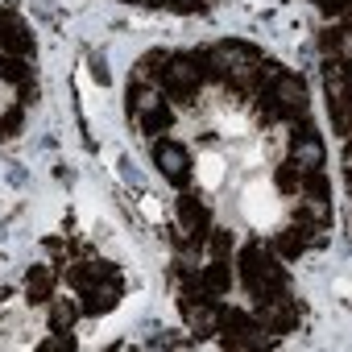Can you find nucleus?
<instances>
[{"instance_id":"nucleus-1","label":"nucleus","mask_w":352,"mask_h":352,"mask_svg":"<svg viewBox=\"0 0 352 352\" xmlns=\"http://www.w3.org/2000/svg\"><path fill=\"white\" fill-rule=\"evenodd\" d=\"M157 83L170 91L174 104L191 108V104H195V91L204 87V71H199L195 54H170L166 67H162V75H157Z\"/></svg>"},{"instance_id":"nucleus-2","label":"nucleus","mask_w":352,"mask_h":352,"mask_svg":"<svg viewBox=\"0 0 352 352\" xmlns=\"http://www.w3.org/2000/svg\"><path fill=\"white\" fill-rule=\"evenodd\" d=\"M265 331H274V336H286V331H294L298 323H302V307L282 290V294H270V298H257V315H253Z\"/></svg>"},{"instance_id":"nucleus-3","label":"nucleus","mask_w":352,"mask_h":352,"mask_svg":"<svg viewBox=\"0 0 352 352\" xmlns=\"http://www.w3.org/2000/svg\"><path fill=\"white\" fill-rule=\"evenodd\" d=\"M153 162H157V170L174 187H183V191L191 187V157H187V149L179 141H157L153 145Z\"/></svg>"},{"instance_id":"nucleus-4","label":"nucleus","mask_w":352,"mask_h":352,"mask_svg":"<svg viewBox=\"0 0 352 352\" xmlns=\"http://www.w3.org/2000/svg\"><path fill=\"white\" fill-rule=\"evenodd\" d=\"M270 96L282 104V120H286V116H290V120H302V116H307V87H302V79L278 71V75L270 79Z\"/></svg>"},{"instance_id":"nucleus-5","label":"nucleus","mask_w":352,"mask_h":352,"mask_svg":"<svg viewBox=\"0 0 352 352\" xmlns=\"http://www.w3.org/2000/svg\"><path fill=\"white\" fill-rule=\"evenodd\" d=\"M323 79H327V100H331L336 133L348 137V63H327Z\"/></svg>"},{"instance_id":"nucleus-6","label":"nucleus","mask_w":352,"mask_h":352,"mask_svg":"<svg viewBox=\"0 0 352 352\" xmlns=\"http://www.w3.org/2000/svg\"><path fill=\"white\" fill-rule=\"evenodd\" d=\"M120 290H124V282H120V270H112L104 282H96V286H87V290H83L79 315H108V311L120 302Z\"/></svg>"},{"instance_id":"nucleus-7","label":"nucleus","mask_w":352,"mask_h":352,"mask_svg":"<svg viewBox=\"0 0 352 352\" xmlns=\"http://www.w3.org/2000/svg\"><path fill=\"white\" fill-rule=\"evenodd\" d=\"M179 307H183L195 336H204V340L220 336V302L216 298H179Z\"/></svg>"},{"instance_id":"nucleus-8","label":"nucleus","mask_w":352,"mask_h":352,"mask_svg":"<svg viewBox=\"0 0 352 352\" xmlns=\"http://www.w3.org/2000/svg\"><path fill=\"white\" fill-rule=\"evenodd\" d=\"M265 257H270V249H265L261 241H253V245L241 249V261H236V274H241V282H245V290H249L253 298H265V286H261V265H265Z\"/></svg>"},{"instance_id":"nucleus-9","label":"nucleus","mask_w":352,"mask_h":352,"mask_svg":"<svg viewBox=\"0 0 352 352\" xmlns=\"http://www.w3.org/2000/svg\"><path fill=\"white\" fill-rule=\"evenodd\" d=\"M179 224H183V232L191 236V241H208V228H212V212H208V204L199 199V195H183L179 199Z\"/></svg>"},{"instance_id":"nucleus-10","label":"nucleus","mask_w":352,"mask_h":352,"mask_svg":"<svg viewBox=\"0 0 352 352\" xmlns=\"http://www.w3.org/2000/svg\"><path fill=\"white\" fill-rule=\"evenodd\" d=\"M112 270H116V265H108V261H71V265H67V282H71V286H75V290L83 294L87 286L104 282V278H108Z\"/></svg>"},{"instance_id":"nucleus-11","label":"nucleus","mask_w":352,"mask_h":352,"mask_svg":"<svg viewBox=\"0 0 352 352\" xmlns=\"http://www.w3.org/2000/svg\"><path fill=\"white\" fill-rule=\"evenodd\" d=\"M311 224H294V228H282L274 236V253L278 257H302V249H311Z\"/></svg>"},{"instance_id":"nucleus-12","label":"nucleus","mask_w":352,"mask_h":352,"mask_svg":"<svg viewBox=\"0 0 352 352\" xmlns=\"http://www.w3.org/2000/svg\"><path fill=\"white\" fill-rule=\"evenodd\" d=\"M323 157H327V153H323V141H319L311 129L294 137V157H290L294 166H302V170H315V166H323Z\"/></svg>"},{"instance_id":"nucleus-13","label":"nucleus","mask_w":352,"mask_h":352,"mask_svg":"<svg viewBox=\"0 0 352 352\" xmlns=\"http://www.w3.org/2000/svg\"><path fill=\"white\" fill-rule=\"evenodd\" d=\"M204 286H208L212 298H220V294L232 290V265H228V257H216V261L204 270Z\"/></svg>"},{"instance_id":"nucleus-14","label":"nucleus","mask_w":352,"mask_h":352,"mask_svg":"<svg viewBox=\"0 0 352 352\" xmlns=\"http://www.w3.org/2000/svg\"><path fill=\"white\" fill-rule=\"evenodd\" d=\"M50 290H54V270L34 265V270H30V278H25V294H30V302H46V298H50Z\"/></svg>"},{"instance_id":"nucleus-15","label":"nucleus","mask_w":352,"mask_h":352,"mask_svg":"<svg viewBox=\"0 0 352 352\" xmlns=\"http://www.w3.org/2000/svg\"><path fill=\"white\" fill-rule=\"evenodd\" d=\"M75 319H79V307H75L71 298H54V302H50V327H54V331H67V336H71V331H75Z\"/></svg>"},{"instance_id":"nucleus-16","label":"nucleus","mask_w":352,"mask_h":352,"mask_svg":"<svg viewBox=\"0 0 352 352\" xmlns=\"http://www.w3.org/2000/svg\"><path fill=\"white\" fill-rule=\"evenodd\" d=\"M166 50H149V54H141V63L133 67V83H149V79H157L162 75V67H166Z\"/></svg>"},{"instance_id":"nucleus-17","label":"nucleus","mask_w":352,"mask_h":352,"mask_svg":"<svg viewBox=\"0 0 352 352\" xmlns=\"http://www.w3.org/2000/svg\"><path fill=\"white\" fill-rule=\"evenodd\" d=\"M34 71H30V58H21V54H0V79L5 83H25Z\"/></svg>"},{"instance_id":"nucleus-18","label":"nucleus","mask_w":352,"mask_h":352,"mask_svg":"<svg viewBox=\"0 0 352 352\" xmlns=\"http://www.w3.org/2000/svg\"><path fill=\"white\" fill-rule=\"evenodd\" d=\"M141 129H145L149 137H162V133H170V129H174V112H170L166 104H157L153 112H145V116H141Z\"/></svg>"},{"instance_id":"nucleus-19","label":"nucleus","mask_w":352,"mask_h":352,"mask_svg":"<svg viewBox=\"0 0 352 352\" xmlns=\"http://www.w3.org/2000/svg\"><path fill=\"white\" fill-rule=\"evenodd\" d=\"M274 183H278V191H282V195H294V191L302 187V166H294V162H282V166L274 170Z\"/></svg>"},{"instance_id":"nucleus-20","label":"nucleus","mask_w":352,"mask_h":352,"mask_svg":"<svg viewBox=\"0 0 352 352\" xmlns=\"http://www.w3.org/2000/svg\"><path fill=\"white\" fill-rule=\"evenodd\" d=\"M298 224H327L331 220V208H327V199H307V204H298Z\"/></svg>"},{"instance_id":"nucleus-21","label":"nucleus","mask_w":352,"mask_h":352,"mask_svg":"<svg viewBox=\"0 0 352 352\" xmlns=\"http://www.w3.org/2000/svg\"><path fill=\"white\" fill-rule=\"evenodd\" d=\"M257 120H261V124H278V120H282V104H278L270 91L257 96Z\"/></svg>"},{"instance_id":"nucleus-22","label":"nucleus","mask_w":352,"mask_h":352,"mask_svg":"<svg viewBox=\"0 0 352 352\" xmlns=\"http://www.w3.org/2000/svg\"><path fill=\"white\" fill-rule=\"evenodd\" d=\"M302 187H307L315 199H327V191H331V187H327V174H323L319 166H315V170H302Z\"/></svg>"},{"instance_id":"nucleus-23","label":"nucleus","mask_w":352,"mask_h":352,"mask_svg":"<svg viewBox=\"0 0 352 352\" xmlns=\"http://www.w3.org/2000/svg\"><path fill=\"white\" fill-rule=\"evenodd\" d=\"M38 352H75V336H67V331H54L50 340H42V344H38Z\"/></svg>"},{"instance_id":"nucleus-24","label":"nucleus","mask_w":352,"mask_h":352,"mask_svg":"<svg viewBox=\"0 0 352 352\" xmlns=\"http://www.w3.org/2000/svg\"><path fill=\"white\" fill-rule=\"evenodd\" d=\"M208 245H212L216 257H228V253H232V232H228V228H216V232L208 236Z\"/></svg>"},{"instance_id":"nucleus-25","label":"nucleus","mask_w":352,"mask_h":352,"mask_svg":"<svg viewBox=\"0 0 352 352\" xmlns=\"http://www.w3.org/2000/svg\"><path fill=\"white\" fill-rule=\"evenodd\" d=\"M17 129H21V108H13L5 120H0V137H13Z\"/></svg>"},{"instance_id":"nucleus-26","label":"nucleus","mask_w":352,"mask_h":352,"mask_svg":"<svg viewBox=\"0 0 352 352\" xmlns=\"http://www.w3.org/2000/svg\"><path fill=\"white\" fill-rule=\"evenodd\" d=\"M38 96H42V91H38V83H34V75H30V79L21 83V108H30V104H38Z\"/></svg>"},{"instance_id":"nucleus-27","label":"nucleus","mask_w":352,"mask_h":352,"mask_svg":"<svg viewBox=\"0 0 352 352\" xmlns=\"http://www.w3.org/2000/svg\"><path fill=\"white\" fill-rule=\"evenodd\" d=\"M91 75H96V83H108V63H96V71H91Z\"/></svg>"},{"instance_id":"nucleus-28","label":"nucleus","mask_w":352,"mask_h":352,"mask_svg":"<svg viewBox=\"0 0 352 352\" xmlns=\"http://www.w3.org/2000/svg\"><path fill=\"white\" fill-rule=\"evenodd\" d=\"M9 302V286H0V307H5Z\"/></svg>"}]
</instances>
